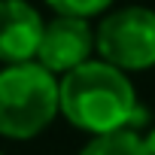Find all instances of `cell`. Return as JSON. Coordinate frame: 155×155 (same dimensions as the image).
I'll use <instances>...</instances> for the list:
<instances>
[{
	"mask_svg": "<svg viewBox=\"0 0 155 155\" xmlns=\"http://www.w3.org/2000/svg\"><path fill=\"white\" fill-rule=\"evenodd\" d=\"M43 28V15L28 0H0V64L34 61Z\"/></svg>",
	"mask_w": 155,
	"mask_h": 155,
	"instance_id": "5b68a950",
	"label": "cell"
},
{
	"mask_svg": "<svg viewBox=\"0 0 155 155\" xmlns=\"http://www.w3.org/2000/svg\"><path fill=\"white\" fill-rule=\"evenodd\" d=\"M79 155H146L143 149V134L140 131H113V134H101L91 137Z\"/></svg>",
	"mask_w": 155,
	"mask_h": 155,
	"instance_id": "8992f818",
	"label": "cell"
},
{
	"mask_svg": "<svg viewBox=\"0 0 155 155\" xmlns=\"http://www.w3.org/2000/svg\"><path fill=\"white\" fill-rule=\"evenodd\" d=\"M94 52L101 61L137 73L155 67V9L149 6H119L104 12L94 31Z\"/></svg>",
	"mask_w": 155,
	"mask_h": 155,
	"instance_id": "3957f363",
	"label": "cell"
},
{
	"mask_svg": "<svg viewBox=\"0 0 155 155\" xmlns=\"http://www.w3.org/2000/svg\"><path fill=\"white\" fill-rule=\"evenodd\" d=\"M143 149H146V155H155V128H149L143 134Z\"/></svg>",
	"mask_w": 155,
	"mask_h": 155,
	"instance_id": "ba28073f",
	"label": "cell"
},
{
	"mask_svg": "<svg viewBox=\"0 0 155 155\" xmlns=\"http://www.w3.org/2000/svg\"><path fill=\"white\" fill-rule=\"evenodd\" d=\"M61 116L91 137L113 131H140L149 122V110L137 101L131 76L101 58H91L67 70L58 79Z\"/></svg>",
	"mask_w": 155,
	"mask_h": 155,
	"instance_id": "6da1fadb",
	"label": "cell"
},
{
	"mask_svg": "<svg viewBox=\"0 0 155 155\" xmlns=\"http://www.w3.org/2000/svg\"><path fill=\"white\" fill-rule=\"evenodd\" d=\"M61 116L58 76L37 61L0 70V137L34 140Z\"/></svg>",
	"mask_w": 155,
	"mask_h": 155,
	"instance_id": "7a4b0ae2",
	"label": "cell"
},
{
	"mask_svg": "<svg viewBox=\"0 0 155 155\" xmlns=\"http://www.w3.org/2000/svg\"><path fill=\"white\" fill-rule=\"evenodd\" d=\"M116 0H46V6L55 15H73V18H94L113 9Z\"/></svg>",
	"mask_w": 155,
	"mask_h": 155,
	"instance_id": "52a82bcc",
	"label": "cell"
},
{
	"mask_svg": "<svg viewBox=\"0 0 155 155\" xmlns=\"http://www.w3.org/2000/svg\"><path fill=\"white\" fill-rule=\"evenodd\" d=\"M0 155H3V152H0Z\"/></svg>",
	"mask_w": 155,
	"mask_h": 155,
	"instance_id": "9c48e42d",
	"label": "cell"
},
{
	"mask_svg": "<svg viewBox=\"0 0 155 155\" xmlns=\"http://www.w3.org/2000/svg\"><path fill=\"white\" fill-rule=\"evenodd\" d=\"M94 52V28L88 18H73V15H55L43 28V40L37 49V64H43L49 73H67L91 61Z\"/></svg>",
	"mask_w": 155,
	"mask_h": 155,
	"instance_id": "277c9868",
	"label": "cell"
}]
</instances>
